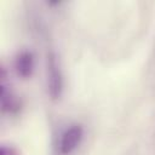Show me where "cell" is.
<instances>
[{
	"instance_id": "6da1fadb",
	"label": "cell",
	"mask_w": 155,
	"mask_h": 155,
	"mask_svg": "<svg viewBox=\"0 0 155 155\" xmlns=\"http://www.w3.org/2000/svg\"><path fill=\"white\" fill-rule=\"evenodd\" d=\"M81 138H82V130L80 126H73L68 128L61 138V143H59L61 153L68 155L71 151H74L75 148L79 145Z\"/></svg>"
},
{
	"instance_id": "7a4b0ae2",
	"label": "cell",
	"mask_w": 155,
	"mask_h": 155,
	"mask_svg": "<svg viewBox=\"0 0 155 155\" xmlns=\"http://www.w3.org/2000/svg\"><path fill=\"white\" fill-rule=\"evenodd\" d=\"M33 67H34L33 56L29 52H22L17 57L16 70H17V74L21 75L22 78H28L33 71Z\"/></svg>"
},
{
	"instance_id": "3957f363",
	"label": "cell",
	"mask_w": 155,
	"mask_h": 155,
	"mask_svg": "<svg viewBox=\"0 0 155 155\" xmlns=\"http://www.w3.org/2000/svg\"><path fill=\"white\" fill-rule=\"evenodd\" d=\"M48 85H50V94L53 98H57V96H59V90H61V78L53 58H51V63H50Z\"/></svg>"
},
{
	"instance_id": "277c9868",
	"label": "cell",
	"mask_w": 155,
	"mask_h": 155,
	"mask_svg": "<svg viewBox=\"0 0 155 155\" xmlns=\"http://www.w3.org/2000/svg\"><path fill=\"white\" fill-rule=\"evenodd\" d=\"M0 155H18L17 151L11 148V147H1V150H0Z\"/></svg>"
}]
</instances>
